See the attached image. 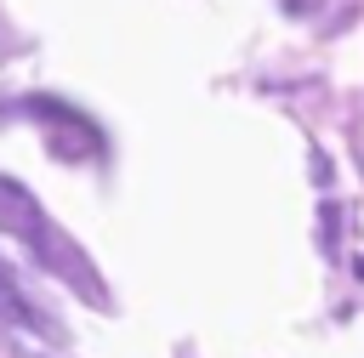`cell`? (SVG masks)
<instances>
[{"mask_svg": "<svg viewBox=\"0 0 364 358\" xmlns=\"http://www.w3.org/2000/svg\"><path fill=\"white\" fill-rule=\"evenodd\" d=\"M0 313H6V324L11 330H34V335H46V341H63V330L40 313V307H28L23 295H17V284H11V273L0 267Z\"/></svg>", "mask_w": 364, "mask_h": 358, "instance_id": "obj_1", "label": "cell"}, {"mask_svg": "<svg viewBox=\"0 0 364 358\" xmlns=\"http://www.w3.org/2000/svg\"><path fill=\"white\" fill-rule=\"evenodd\" d=\"M353 278H364V256H358V261H353Z\"/></svg>", "mask_w": 364, "mask_h": 358, "instance_id": "obj_2", "label": "cell"}]
</instances>
